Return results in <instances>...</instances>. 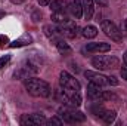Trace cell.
I'll return each instance as SVG.
<instances>
[{"label": "cell", "instance_id": "1", "mask_svg": "<svg viewBox=\"0 0 127 126\" xmlns=\"http://www.w3.org/2000/svg\"><path fill=\"white\" fill-rule=\"evenodd\" d=\"M25 89L27 92L35 98H47L50 95V86L47 82L37 79V77H27L25 79Z\"/></svg>", "mask_w": 127, "mask_h": 126}, {"label": "cell", "instance_id": "2", "mask_svg": "<svg viewBox=\"0 0 127 126\" xmlns=\"http://www.w3.org/2000/svg\"><path fill=\"white\" fill-rule=\"evenodd\" d=\"M92 65L97 70H114L120 67V61L117 57L111 55H97L92 60Z\"/></svg>", "mask_w": 127, "mask_h": 126}, {"label": "cell", "instance_id": "3", "mask_svg": "<svg viewBox=\"0 0 127 126\" xmlns=\"http://www.w3.org/2000/svg\"><path fill=\"white\" fill-rule=\"evenodd\" d=\"M71 108H66V107L59 108V116L64 119V122H66V123H81V122L86 120V116L81 111H75V110H71Z\"/></svg>", "mask_w": 127, "mask_h": 126}, {"label": "cell", "instance_id": "4", "mask_svg": "<svg viewBox=\"0 0 127 126\" xmlns=\"http://www.w3.org/2000/svg\"><path fill=\"white\" fill-rule=\"evenodd\" d=\"M59 85L65 91L80 92V83H78V80L74 76H71L69 73H66V71H61V74H59Z\"/></svg>", "mask_w": 127, "mask_h": 126}, {"label": "cell", "instance_id": "5", "mask_svg": "<svg viewBox=\"0 0 127 126\" xmlns=\"http://www.w3.org/2000/svg\"><path fill=\"white\" fill-rule=\"evenodd\" d=\"M100 27H102V31L105 33L108 37H111V40H114V42H121L123 40V34H121L120 28L114 22L105 19V21H102Z\"/></svg>", "mask_w": 127, "mask_h": 126}, {"label": "cell", "instance_id": "6", "mask_svg": "<svg viewBox=\"0 0 127 126\" xmlns=\"http://www.w3.org/2000/svg\"><path fill=\"white\" fill-rule=\"evenodd\" d=\"M59 33L65 36V37H68V39H75L77 36H78V27H77V24L74 22V21H71V19H66L65 22L62 24H59Z\"/></svg>", "mask_w": 127, "mask_h": 126}, {"label": "cell", "instance_id": "7", "mask_svg": "<svg viewBox=\"0 0 127 126\" xmlns=\"http://www.w3.org/2000/svg\"><path fill=\"white\" fill-rule=\"evenodd\" d=\"M46 117L43 114H24L21 117V125L22 126H37V125H46Z\"/></svg>", "mask_w": 127, "mask_h": 126}, {"label": "cell", "instance_id": "8", "mask_svg": "<svg viewBox=\"0 0 127 126\" xmlns=\"http://www.w3.org/2000/svg\"><path fill=\"white\" fill-rule=\"evenodd\" d=\"M109 49H111V45L109 43H103V42H99V43H87L86 45V51L87 52H92V54L108 52Z\"/></svg>", "mask_w": 127, "mask_h": 126}, {"label": "cell", "instance_id": "9", "mask_svg": "<svg viewBox=\"0 0 127 126\" xmlns=\"http://www.w3.org/2000/svg\"><path fill=\"white\" fill-rule=\"evenodd\" d=\"M68 12L71 13L72 18L80 19L83 16V6H81V0H72L68 4Z\"/></svg>", "mask_w": 127, "mask_h": 126}, {"label": "cell", "instance_id": "10", "mask_svg": "<svg viewBox=\"0 0 127 126\" xmlns=\"http://www.w3.org/2000/svg\"><path fill=\"white\" fill-rule=\"evenodd\" d=\"M84 76L90 82H93L96 85H100V86H103V85L108 83V77L103 76V74H100V73H95V71H89L87 70V71H84Z\"/></svg>", "mask_w": 127, "mask_h": 126}, {"label": "cell", "instance_id": "11", "mask_svg": "<svg viewBox=\"0 0 127 126\" xmlns=\"http://www.w3.org/2000/svg\"><path fill=\"white\" fill-rule=\"evenodd\" d=\"M102 86L100 85H96L93 82H90L89 83V86H87V98L89 99H100V96H102Z\"/></svg>", "mask_w": 127, "mask_h": 126}, {"label": "cell", "instance_id": "12", "mask_svg": "<svg viewBox=\"0 0 127 126\" xmlns=\"http://www.w3.org/2000/svg\"><path fill=\"white\" fill-rule=\"evenodd\" d=\"M43 31L46 34V37L49 39V40H52V42H56V40H59V39H62L61 36V33L58 28H55V27H52V25H44L43 27Z\"/></svg>", "mask_w": 127, "mask_h": 126}, {"label": "cell", "instance_id": "13", "mask_svg": "<svg viewBox=\"0 0 127 126\" xmlns=\"http://www.w3.org/2000/svg\"><path fill=\"white\" fill-rule=\"evenodd\" d=\"M81 6H83V15L86 19H92L95 7H93V0H81Z\"/></svg>", "mask_w": 127, "mask_h": 126}, {"label": "cell", "instance_id": "14", "mask_svg": "<svg viewBox=\"0 0 127 126\" xmlns=\"http://www.w3.org/2000/svg\"><path fill=\"white\" fill-rule=\"evenodd\" d=\"M55 45H56V48H58L59 54H62V55H69V54L72 52V49L69 48V45H68V43H66L64 39L56 40V42H55Z\"/></svg>", "mask_w": 127, "mask_h": 126}, {"label": "cell", "instance_id": "15", "mask_svg": "<svg viewBox=\"0 0 127 126\" xmlns=\"http://www.w3.org/2000/svg\"><path fill=\"white\" fill-rule=\"evenodd\" d=\"M30 43H31V36H28V34H24L21 39H18V40L12 42L9 46H10V48H19V46H25V45H30Z\"/></svg>", "mask_w": 127, "mask_h": 126}, {"label": "cell", "instance_id": "16", "mask_svg": "<svg viewBox=\"0 0 127 126\" xmlns=\"http://www.w3.org/2000/svg\"><path fill=\"white\" fill-rule=\"evenodd\" d=\"M50 9H52V12H65L66 3L64 0H52L50 1Z\"/></svg>", "mask_w": 127, "mask_h": 126}, {"label": "cell", "instance_id": "17", "mask_svg": "<svg viewBox=\"0 0 127 126\" xmlns=\"http://www.w3.org/2000/svg\"><path fill=\"white\" fill-rule=\"evenodd\" d=\"M83 37H86V39H95L96 36H97V28H96L95 25H86L84 28H83Z\"/></svg>", "mask_w": 127, "mask_h": 126}, {"label": "cell", "instance_id": "18", "mask_svg": "<svg viewBox=\"0 0 127 126\" xmlns=\"http://www.w3.org/2000/svg\"><path fill=\"white\" fill-rule=\"evenodd\" d=\"M68 19V16L65 15V12H53L52 13V21L56 24H62Z\"/></svg>", "mask_w": 127, "mask_h": 126}, {"label": "cell", "instance_id": "19", "mask_svg": "<svg viewBox=\"0 0 127 126\" xmlns=\"http://www.w3.org/2000/svg\"><path fill=\"white\" fill-rule=\"evenodd\" d=\"M115 116H117V113H115L114 110H106L105 114L102 116V119H103V122H105L106 125H109V123H112V122L115 120Z\"/></svg>", "mask_w": 127, "mask_h": 126}, {"label": "cell", "instance_id": "20", "mask_svg": "<svg viewBox=\"0 0 127 126\" xmlns=\"http://www.w3.org/2000/svg\"><path fill=\"white\" fill-rule=\"evenodd\" d=\"M105 108H103V105H100V104H96V105H93L92 107V113L95 114V116H97V117H100L102 119V116L105 114Z\"/></svg>", "mask_w": 127, "mask_h": 126}, {"label": "cell", "instance_id": "21", "mask_svg": "<svg viewBox=\"0 0 127 126\" xmlns=\"http://www.w3.org/2000/svg\"><path fill=\"white\" fill-rule=\"evenodd\" d=\"M108 99H115V95L112 92H108V91H103L102 96H100V101H108Z\"/></svg>", "mask_w": 127, "mask_h": 126}, {"label": "cell", "instance_id": "22", "mask_svg": "<svg viewBox=\"0 0 127 126\" xmlns=\"http://www.w3.org/2000/svg\"><path fill=\"white\" fill-rule=\"evenodd\" d=\"M46 125H56V126H61V125H62V120H61V119H58V117H52V119H49V120L46 122Z\"/></svg>", "mask_w": 127, "mask_h": 126}, {"label": "cell", "instance_id": "23", "mask_svg": "<svg viewBox=\"0 0 127 126\" xmlns=\"http://www.w3.org/2000/svg\"><path fill=\"white\" fill-rule=\"evenodd\" d=\"M7 43H9V39H7V36H3V34H0V48H4Z\"/></svg>", "mask_w": 127, "mask_h": 126}, {"label": "cell", "instance_id": "24", "mask_svg": "<svg viewBox=\"0 0 127 126\" xmlns=\"http://www.w3.org/2000/svg\"><path fill=\"white\" fill-rule=\"evenodd\" d=\"M9 60H10V57H9V55H4V57H1V58H0V68H3L6 64L9 63Z\"/></svg>", "mask_w": 127, "mask_h": 126}, {"label": "cell", "instance_id": "25", "mask_svg": "<svg viewBox=\"0 0 127 126\" xmlns=\"http://www.w3.org/2000/svg\"><path fill=\"white\" fill-rule=\"evenodd\" d=\"M108 85H111V86H117V85H118V80H117V77H114V76H109V77H108Z\"/></svg>", "mask_w": 127, "mask_h": 126}, {"label": "cell", "instance_id": "26", "mask_svg": "<svg viewBox=\"0 0 127 126\" xmlns=\"http://www.w3.org/2000/svg\"><path fill=\"white\" fill-rule=\"evenodd\" d=\"M121 77L127 80V65L126 64H123V67H121Z\"/></svg>", "mask_w": 127, "mask_h": 126}, {"label": "cell", "instance_id": "27", "mask_svg": "<svg viewBox=\"0 0 127 126\" xmlns=\"http://www.w3.org/2000/svg\"><path fill=\"white\" fill-rule=\"evenodd\" d=\"M93 3L99 4V6H103V7L108 6V0H93Z\"/></svg>", "mask_w": 127, "mask_h": 126}, {"label": "cell", "instance_id": "28", "mask_svg": "<svg viewBox=\"0 0 127 126\" xmlns=\"http://www.w3.org/2000/svg\"><path fill=\"white\" fill-rule=\"evenodd\" d=\"M40 19H41V13H40V12H34V13H32V21L37 22V21H40Z\"/></svg>", "mask_w": 127, "mask_h": 126}, {"label": "cell", "instance_id": "29", "mask_svg": "<svg viewBox=\"0 0 127 126\" xmlns=\"http://www.w3.org/2000/svg\"><path fill=\"white\" fill-rule=\"evenodd\" d=\"M50 1L52 0H38V4L40 6H47V4H50Z\"/></svg>", "mask_w": 127, "mask_h": 126}, {"label": "cell", "instance_id": "30", "mask_svg": "<svg viewBox=\"0 0 127 126\" xmlns=\"http://www.w3.org/2000/svg\"><path fill=\"white\" fill-rule=\"evenodd\" d=\"M123 60H124V63H123V64H126V65H127V52L124 54V57H123Z\"/></svg>", "mask_w": 127, "mask_h": 126}, {"label": "cell", "instance_id": "31", "mask_svg": "<svg viewBox=\"0 0 127 126\" xmlns=\"http://www.w3.org/2000/svg\"><path fill=\"white\" fill-rule=\"evenodd\" d=\"M12 1H13V3H22L24 0H12Z\"/></svg>", "mask_w": 127, "mask_h": 126}, {"label": "cell", "instance_id": "32", "mask_svg": "<svg viewBox=\"0 0 127 126\" xmlns=\"http://www.w3.org/2000/svg\"><path fill=\"white\" fill-rule=\"evenodd\" d=\"M124 30H126V33H127V19L124 21Z\"/></svg>", "mask_w": 127, "mask_h": 126}, {"label": "cell", "instance_id": "33", "mask_svg": "<svg viewBox=\"0 0 127 126\" xmlns=\"http://www.w3.org/2000/svg\"><path fill=\"white\" fill-rule=\"evenodd\" d=\"M3 16H4V12H1V10H0V19H1Z\"/></svg>", "mask_w": 127, "mask_h": 126}]
</instances>
